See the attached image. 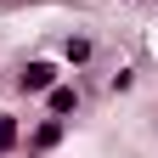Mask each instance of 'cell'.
<instances>
[{
  "mask_svg": "<svg viewBox=\"0 0 158 158\" xmlns=\"http://www.w3.org/2000/svg\"><path fill=\"white\" fill-rule=\"evenodd\" d=\"M90 56V40H68V62H85Z\"/></svg>",
  "mask_w": 158,
  "mask_h": 158,
  "instance_id": "5b68a950",
  "label": "cell"
},
{
  "mask_svg": "<svg viewBox=\"0 0 158 158\" xmlns=\"http://www.w3.org/2000/svg\"><path fill=\"white\" fill-rule=\"evenodd\" d=\"M73 107H79V96H73L68 85H51V113L62 118V113H73Z\"/></svg>",
  "mask_w": 158,
  "mask_h": 158,
  "instance_id": "3957f363",
  "label": "cell"
},
{
  "mask_svg": "<svg viewBox=\"0 0 158 158\" xmlns=\"http://www.w3.org/2000/svg\"><path fill=\"white\" fill-rule=\"evenodd\" d=\"M56 141H62V118H45V124L34 130V152H51Z\"/></svg>",
  "mask_w": 158,
  "mask_h": 158,
  "instance_id": "7a4b0ae2",
  "label": "cell"
},
{
  "mask_svg": "<svg viewBox=\"0 0 158 158\" xmlns=\"http://www.w3.org/2000/svg\"><path fill=\"white\" fill-rule=\"evenodd\" d=\"M56 85V62H28L23 68V90H51Z\"/></svg>",
  "mask_w": 158,
  "mask_h": 158,
  "instance_id": "6da1fadb",
  "label": "cell"
},
{
  "mask_svg": "<svg viewBox=\"0 0 158 158\" xmlns=\"http://www.w3.org/2000/svg\"><path fill=\"white\" fill-rule=\"evenodd\" d=\"M11 147H17V118L0 113V152H11Z\"/></svg>",
  "mask_w": 158,
  "mask_h": 158,
  "instance_id": "277c9868",
  "label": "cell"
}]
</instances>
